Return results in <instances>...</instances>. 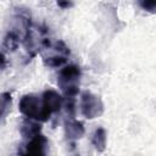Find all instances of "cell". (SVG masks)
<instances>
[{
    "mask_svg": "<svg viewBox=\"0 0 156 156\" xmlns=\"http://www.w3.org/2000/svg\"><path fill=\"white\" fill-rule=\"evenodd\" d=\"M80 112L88 119H94L101 116L104 112V104L100 96L88 90L83 91L80 95Z\"/></svg>",
    "mask_w": 156,
    "mask_h": 156,
    "instance_id": "obj_4",
    "label": "cell"
},
{
    "mask_svg": "<svg viewBox=\"0 0 156 156\" xmlns=\"http://www.w3.org/2000/svg\"><path fill=\"white\" fill-rule=\"evenodd\" d=\"M11 105V95L10 93H2L1 95V117L4 118L6 115V110Z\"/></svg>",
    "mask_w": 156,
    "mask_h": 156,
    "instance_id": "obj_11",
    "label": "cell"
},
{
    "mask_svg": "<svg viewBox=\"0 0 156 156\" xmlns=\"http://www.w3.org/2000/svg\"><path fill=\"white\" fill-rule=\"evenodd\" d=\"M41 99L46 110L51 113H56L65 104V98L54 89H48L41 94Z\"/></svg>",
    "mask_w": 156,
    "mask_h": 156,
    "instance_id": "obj_6",
    "label": "cell"
},
{
    "mask_svg": "<svg viewBox=\"0 0 156 156\" xmlns=\"http://www.w3.org/2000/svg\"><path fill=\"white\" fill-rule=\"evenodd\" d=\"M56 2L62 9H68V7H72L73 6V2L71 0H56Z\"/></svg>",
    "mask_w": 156,
    "mask_h": 156,
    "instance_id": "obj_12",
    "label": "cell"
},
{
    "mask_svg": "<svg viewBox=\"0 0 156 156\" xmlns=\"http://www.w3.org/2000/svg\"><path fill=\"white\" fill-rule=\"evenodd\" d=\"M40 54L45 66L56 68L62 66L67 61L71 51H69V48L62 40L51 41L48 38V40L45 41V44L40 50Z\"/></svg>",
    "mask_w": 156,
    "mask_h": 156,
    "instance_id": "obj_1",
    "label": "cell"
},
{
    "mask_svg": "<svg viewBox=\"0 0 156 156\" xmlns=\"http://www.w3.org/2000/svg\"><path fill=\"white\" fill-rule=\"evenodd\" d=\"M40 132H41V124L39 123V121L33 118L26 117V119H23L20 126V133L24 139H32L33 136L40 134Z\"/></svg>",
    "mask_w": 156,
    "mask_h": 156,
    "instance_id": "obj_8",
    "label": "cell"
},
{
    "mask_svg": "<svg viewBox=\"0 0 156 156\" xmlns=\"http://www.w3.org/2000/svg\"><path fill=\"white\" fill-rule=\"evenodd\" d=\"M85 133L84 126L82 122L76 121L73 118H69L68 121L65 122V136L69 141H74L80 139Z\"/></svg>",
    "mask_w": 156,
    "mask_h": 156,
    "instance_id": "obj_7",
    "label": "cell"
},
{
    "mask_svg": "<svg viewBox=\"0 0 156 156\" xmlns=\"http://www.w3.org/2000/svg\"><path fill=\"white\" fill-rule=\"evenodd\" d=\"M138 5L149 13H156V0H136Z\"/></svg>",
    "mask_w": 156,
    "mask_h": 156,
    "instance_id": "obj_10",
    "label": "cell"
},
{
    "mask_svg": "<svg viewBox=\"0 0 156 156\" xmlns=\"http://www.w3.org/2000/svg\"><path fill=\"white\" fill-rule=\"evenodd\" d=\"M18 108L23 116H26L28 118L37 119L39 122H46L50 118V116L52 115L44 106L43 99L35 94L23 95L20 100Z\"/></svg>",
    "mask_w": 156,
    "mask_h": 156,
    "instance_id": "obj_3",
    "label": "cell"
},
{
    "mask_svg": "<svg viewBox=\"0 0 156 156\" xmlns=\"http://www.w3.org/2000/svg\"><path fill=\"white\" fill-rule=\"evenodd\" d=\"M80 68L77 65H67L61 68L57 76V85L65 98H74L79 91Z\"/></svg>",
    "mask_w": 156,
    "mask_h": 156,
    "instance_id": "obj_2",
    "label": "cell"
},
{
    "mask_svg": "<svg viewBox=\"0 0 156 156\" xmlns=\"http://www.w3.org/2000/svg\"><path fill=\"white\" fill-rule=\"evenodd\" d=\"M46 146H48V139L43 134H38L32 139H29V141L24 145V150L21 151V154L41 156L46 154Z\"/></svg>",
    "mask_w": 156,
    "mask_h": 156,
    "instance_id": "obj_5",
    "label": "cell"
},
{
    "mask_svg": "<svg viewBox=\"0 0 156 156\" xmlns=\"http://www.w3.org/2000/svg\"><path fill=\"white\" fill-rule=\"evenodd\" d=\"M106 130L104 128H98L95 129V132L93 133V136H91V144L93 146L95 147L96 151L99 152H102L106 147Z\"/></svg>",
    "mask_w": 156,
    "mask_h": 156,
    "instance_id": "obj_9",
    "label": "cell"
}]
</instances>
